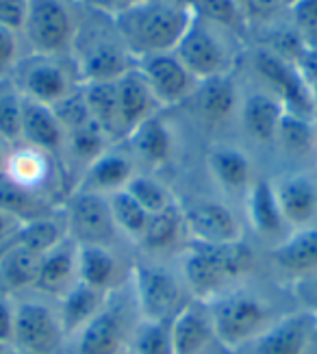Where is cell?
Listing matches in <instances>:
<instances>
[{"label": "cell", "mask_w": 317, "mask_h": 354, "mask_svg": "<svg viewBox=\"0 0 317 354\" xmlns=\"http://www.w3.org/2000/svg\"><path fill=\"white\" fill-rule=\"evenodd\" d=\"M198 104V113L209 124L226 122L237 109V87L231 74H220L204 79L195 87L193 96Z\"/></svg>", "instance_id": "cell-30"}, {"label": "cell", "mask_w": 317, "mask_h": 354, "mask_svg": "<svg viewBox=\"0 0 317 354\" xmlns=\"http://www.w3.org/2000/svg\"><path fill=\"white\" fill-rule=\"evenodd\" d=\"M22 94L11 76L0 79V140L9 146L20 144L22 127Z\"/></svg>", "instance_id": "cell-38"}, {"label": "cell", "mask_w": 317, "mask_h": 354, "mask_svg": "<svg viewBox=\"0 0 317 354\" xmlns=\"http://www.w3.org/2000/svg\"><path fill=\"white\" fill-rule=\"evenodd\" d=\"M307 79H309V83H311V89H313V100H315V113H317V74L313 76V79H311V76H307Z\"/></svg>", "instance_id": "cell-53"}, {"label": "cell", "mask_w": 317, "mask_h": 354, "mask_svg": "<svg viewBox=\"0 0 317 354\" xmlns=\"http://www.w3.org/2000/svg\"><path fill=\"white\" fill-rule=\"evenodd\" d=\"M64 213L68 220V235L79 245H109L115 248L117 239L122 237L113 222L109 198L72 189L64 200Z\"/></svg>", "instance_id": "cell-10"}, {"label": "cell", "mask_w": 317, "mask_h": 354, "mask_svg": "<svg viewBox=\"0 0 317 354\" xmlns=\"http://www.w3.org/2000/svg\"><path fill=\"white\" fill-rule=\"evenodd\" d=\"M13 326H16V298L0 291V344L13 346Z\"/></svg>", "instance_id": "cell-46"}, {"label": "cell", "mask_w": 317, "mask_h": 354, "mask_svg": "<svg viewBox=\"0 0 317 354\" xmlns=\"http://www.w3.org/2000/svg\"><path fill=\"white\" fill-rule=\"evenodd\" d=\"M215 24L204 22L193 13L185 35L176 44L174 55L183 61V66L200 81L211 76L231 74V53L218 33Z\"/></svg>", "instance_id": "cell-11"}, {"label": "cell", "mask_w": 317, "mask_h": 354, "mask_svg": "<svg viewBox=\"0 0 317 354\" xmlns=\"http://www.w3.org/2000/svg\"><path fill=\"white\" fill-rule=\"evenodd\" d=\"M142 322L131 281L107 296L102 309L68 339L66 354H126Z\"/></svg>", "instance_id": "cell-4"}, {"label": "cell", "mask_w": 317, "mask_h": 354, "mask_svg": "<svg viewBox=\"0 0 317 354\" xmlns=\"http://www.w3.org/2000/svg\"><path fill=\"white\" fill-rule=\"evenodd\" d=\"M55 115L59 118V122H61L64 131H72V129H79L81 124H85V122L92 120V115H89V109H87V102H85V96H83V89L81 85L72 91L70 96H66L61 102H57L52 106Z\"/></svg>", "instance_id": "cell-44"}, {"label": "cell", "mask_w": 317, "mask_h": 354, "mask_svg": "<svg viewBox=\"0 0 317 354\" xmlns=\"http://www.w3.org/2000/svg\"><path fill=\"white\" fill-rule=\"evenodd\" d=\"M187 243H189V235L183 218V209H180L178 200H174L170 207L150 215L148 226L137 245L144 252V257L165 261V257L170 254L178 257V252Z\"/></svg>", "instance_id": "cell-21"}, {"label": "cell", "mask_w": 317, "mask_h": 354, "mask_svg": "<svg viewBox=\"0 0 317 354\" xmlns=\"http://www.w3.org/2000/svg\"><path fill=\"white\" fill-rule=\"evenodd\" d=\"M74 46H77L74 66H77V79L81 83L115 81L137 66V59L126 50L117 30L113 35L92 33L85 41L74 39L72 48Z\"/></svg>", "instance_id": "cell-12"}, {"label": "cell", "mask_w": 317, "mask_h": 354, "mask_svg": "<svg viewBox=\"0 0 317 354\" xmlns=\"http://www.w3.org/2000/svg\"><path fill=\"white\" fill-rule=\"evenodd\" d=\"M115 96H117V115H119V131L122 140L137 129L144 120L159 113V102L148 87L144 74L135 66L115 79Z\"/></svg>", "instance_id": "cell-23"}, {"label": "cell", "mask_w": 317, "mask_h": 354, "mask_svg": "<svg viewBox=\"0 0 317 354\" xmlns=\"http://www.w3.org/2000/svg\"><path fill=\"white\" fill-rule=\"evenodd\" d=\"M26 13V0H0V24L20 30Z\"/></svg>", "instance_id": "cell-49"}, {"label": "cell", "mask_w": 317, "mask_h": 354, "mask_svg": "<svg viewBox=\"0 0 317 354\" xmlns=\"http://www.w3.org/2000/svg\"><path fill=\"white\" fill-rule=\"evenodd\" d=\"M170 328L176 354H206L209 348L215 344L209 302L189 300L172 317Z\"/></svg>", "instance_id": "cell-26"}, {"label": "cell", "mask_w": 317, "mask_h": 354, "mask_svg": "<svg viewBox=\"0 0 317 354\" xmlns=\"http://www.w3.org/2000/svg\"><path fill=\"white\" fill-rule=\"evenodd\" d=\"M137 68L144 74L148 87L159 102V106H174L185 102L193 96L198 79L183 66L174 50L142 57L137 61Z\"/></svg>", "instance_id": "cell-14"}, {"label": "cell", "mask_w": 317, "mask_h": 354, "mask_svg": "<svg viewBox=\"0 0 317 354\" xmlns=\"http://www.w3.org/2000/svg\"><path fill=\"white\" fill-rule=\"evenodd\" d=\"M83 96L87 102L89 115L96 124L111 137L115 144L122 140L119 131V115H117V96H115V81H98V83H81Z\"/></svg>", "instance_id": "cell-35"}, {"label": "cell", "mask_w": 317, "mask_h": 354, "mask_svg": "<svg viewBox=\"0 0 317 354\" xmlns=\"http://www.w3.org/2000/svg\"><path fill=\"white\" fill-rule=\"evenodd\" d=\"M252 61L256 74L269 85L271 94L282 100L287 111L307 120L317 115L311 83L307 79V72L300 66L269 48H259Z\"/></svg>", "instance_id": "cell-9"}, {"label": "cell", "mask_w": 317, "mask_h": 354, "mask_svg": "<svg viewBox=\"0 0 317 354\" xmlns=\"http://www.w3.org/2000/svg\"><path fill=\"white\" fill-rule=\"evenodd\" d=\"M81 3H85L87 7H92V9H100L102 0H81Z\"/></svg>", "instance_id": "cell-55"}, {"label": "cell", "mask_w": 317, "mask_h": 354, "mask_svg": "<svg viewBox=\"0 0 317 354\" xmlns=\"http://www.w3.org/2000/svg\"><path fill=\"white\" fill-rule=\"evenodd\" d=\"M9 152H11V146L7 142L0 140V174H5L7 170V159H9Z\"/></svg>", "instance_id": "cell-52"}, {"label": "cell", "mask_w": 317, "mask_h": 354, "mask_svg": "<svg viewBox=\"0 0 317 354\" xmlns=\"http://www.w3.org/2000/svg\"><path fill=\"white\" fill-rule=\"evenodd\" d=\"M285 113L287 109L276 94L252 91L241 106V124L252 140L261 144H274Z\"/></svg>", "instance_id": "cell-29"}, {"label": "cell", "mask_w": 317, "mask_h": 354, "mask_svg": "<svg viewBox=\"0 0 317 354\" xmlns=\"http://www.w3.org/2000/svg\"><path fill=\"white\" fill-rule=\"evenodd\" d=\"M276 142L287 150V152H294V155H302V152L311 150L313 146V129H311V120L307 118H300L287 111L282 122H280V129H278V137Z\"/></svg>", "instance_id": "cell-42"}, {"label": "cell", "mask_w": 317, "mask_h": 354, "mask_svg": "<svg viewBox=\"0 0 317 354\" xmlns=\"http://www.w3.org/2000/svg\"><path fill=\"white\" fill-rule=\"evenodd\" d=\"M282 3H285V7H287V9H289V7L296 3V0H282Z\"/></svg>", "instance_id": "cell-58"}, {"label": "cell", "mask_w": 317, "mask_h": 354, "mask_svg": "<svg viewBox=\"0 0 317 354\" xmlns=\"http://www.w3.org/2000/svg\"><path fill=\"white\" fill-rule=\"evenodd\" d=\"M20 41L18 30H13L5 24H0V79L11 76L13 68L20 61Z\"/></svg>", "instance_id": "cell-45"}, {"label": "cell", "mask_w": 317, "mask_h": 354, "mask_svg": "<svg viewBox=\"0 0 317 354\" xmlns=\"http://www.w3.org/2000/svg\"><path fill=\"white\" fill-rule=\"evenodd\" d=\"M178 5H183V7H187V9H191L193 11V7H195V3H198V0H176Z\"/></svg>", "instance_id": "cell-54"}, {"label": "cell", "mask_w": 317, "mask_h": 354, "mask_svg": "<svg viewBox=\"0 0 317 354\" xmlns=\"http://www.w3.org/2000/svg\"><path fill=\"white\" fill-rule=\"evenodd\" d=\"M11 81L24 98L48 106L61 102L81 85L64 61L50 55H28L20 59L11 72Z\"/></svg>", "instance_id": "cell-8"}, {"label": "cell", "mask_w": 317, "mask_h": 354, "mask_svg": "<svg viewBox=\"0 0 317 354\" xmlns=\"http://www.w3.org/2000/svg\"><path fill=\"white\" fill-rule=\"evenodd\" d=\"M135 174H137L135 157L128 150H117L111 146L85 167L79 180L74 183V189L111 196L115 192H122Z\"/></svg>", "instance_id": "cell-18"}, {"label": "cell", "mask_w": 317, "mask_h": 354, "mask_svg": "<svg viewBox=\"0 0 317 354\" xmlns=\"http://www.w3.org/2000/svg\"><path fill=\"white\" fill-rule=\"evenodd\" d=\"M189 241L200 243H235L244 239V224L237 213L211 198H191L180 203Z\"/></svg>", "instance_id": "cell-13"}, {"label": "cell", "mask_w": 317, "mask_h": 354, "mask_svg": "<svg viewBox=\"0 0 317 354\" xmlns=\"http://www.w3.org/2000/svg\"><path fill=\"white\" fill-rule=\"evenodd\" d=\"M5 174L11 180L22 185V187L44 194L50 200H55V203H59L57 159L46 155V152H41L33 146H26V144H16L9 152ZM59 205H64V203H59Z\"/></svg>", "instance_id": "cell-17"}, {"label": "cell", "mask_w": 317, "mask_h": 354, "mask_svg": "<svg viewBox=\"0 0 317 354\" xmlns=\"http://www.w3.org/2000/svg\"><path fill=\"white\" fill-rule=\"evenodd\" d=\"M113 142L111 137L104 133L94 120L85 122L79 129H72L66 133V148L64 152L81 163V172L92 163L94 159H98L107 148H111Z\"/></svg>", "instance_id": "cell-36"}, {"label": "cell", "mask_w": 317, "mask_h": 354, "mask_svg": "<svg viewBox=\"0 0 317 354\" xmlns=\"http://www.w3.org/2000/svg\"><path fill=\"white\" fill-rule=\"evenodd\" d=\"M128 152L137 163L150 167H163L170 163L174 155V137L172 131L165 124V120L157 113L153 118L144 120L128 137Z\"/></svg>", "instance_id": "cell-28"}, {"label": "cell", "mask_w": 317, "mask_h": 354, "mask_svg": "<svg viewBox=\"0 0 317 354\" xmlns=\"http://www.w3.org/2000/svg\"><path fill=\"white\" fill-rule=\"evenodd\" d=\"M107 296L109 294H102V291L79 281L64 298L55 300L57 313H59V319H61V326L68 339L77 335L87 322L102 309Z\"/></svg>", "instance_id": "cell-31"}, {"label": "cell", "mask_w": 317, "mask_h": 354, "mask_svg": "<svg viewBox=\"0 0 317 354\" xmlns=\"http://www.w3.org/2000/svg\"><path fill=\"white\" fill-rule=\"evenodd\" d=\"M20 33L31 55L61 57L72 48L77 37V22L70 13L68 0H26Z\"/></svg>", "instance_id": "cell-7"}, {"label": "cell", "mask_w": 317, "mask_h": 354, "mask_svg": "<svg viewBox=\"0 0 317 354\" xmlns=\"http://www.w3.org/2000/svg\"><path fill=\"white\" fill-rule=\"evenodd\" d=\"M241 7H244L248 20H259V22L276 18L280 9H287L282 0H241Z\"/></svg>", "instance_id": "cell-48"}, {"label": "cell", "mask_w": 317, "mask_h": 354, "mask_svg": "<svg viewBox=\"0 0 317 354\" xmlns=\"http://www.w3.org/2000/svg\"><path fill=\"white\" fill-rule=\"evenodd\" d=\"M68 237H70L68 235V220H66L64 207H59L57 211H52L48 215H41V218H37V220L24 222L20 226L16 243L41 257Z\"/></svg>", "instance_id": "cell-34"}, {"label": "cell", "mask_w": 317, "mask_h": 354, "mask_svg": "<svg viewBox=\"0 0 317 354\" xmlns=\"http://www.w3.org/2000/svg\"><path fill=\"white\" fill-rule=\"evenodd\" d=\"M140 3H144V0H102V5H100L98 11H104V13L113 15V13H117V11H124V9H128V7L140 5Z\"/></svg>", "instance_id": "cell-51"}, {"label": "cell", "mask_w": 317, "mask_h": 354, "mask_svg": "<svg viewBox=\"0 0 317 354\" xmlns=\"http://www.w3.org/2000/svg\"><path fill=\"white\" fill-rule=\"evenodd\" d=\"M126 354H131V352H126Z\"/></svg>", "instance_id": "cell-60"}, {"label": "cell", "mask_w": 317, "mask_h": 354, "mask_svg": "<svg viewBox=\"0 0 317 354\" xmlns=\"http://www.w3.org/2000/svg\"><path fill=\"white\" fill-rule=\"evenodd\" d=\"M215 344L226 352L248 348L282 315L259 291L237 285L209 302Z\"/></svg>", "instance_id": "cell-3"}, {"label": "cell", "mask_w": 317, "mask_h": 354, "mask_svg": "<svg viewBox=\"0 0 317 354\" xmlns=\"http://www.w3.org/2000/svg\"><path fill=\"white\" fill-rule=\"evenodd\" d=\"M244 203H246L248 226L252 228V233L259 239L269 241V248L280 243L287 235L291 233L285 218H282V213H280L274 187H271V178L256 176L252 187L244 196Z\"/></svg>", "instance_id": "cell-20"}, {"label": "cell", "mask_w": 317, "mask_h": 354, "mask_svg": "<svg viewBox=\"0 0 317 354\" xmlns=\"http://www.w3.org/2000/svg\"><path fill=\"white\" fill-rule=\"evenodd\" d=\"M59 207L64 205L55 203V200L44 194L22 187V185L11 180L7 174H0V211L20 220L22 224L37 220L41 215H48Z\"/></svg>", "instance_id": "cell-32"}, {"label": "cell", "mask_w": 317, "mask_h": 354, "mask_svg": "<svg viewBox=\"0 0 317 354\" xmlns=\"http://www.w3.org/2000/svg\"><path fill=\"white\" fill-rule=\"evenodd\" d=\"M39 261V254L13 241L7 250L0 252V291H7L13 296L31 291L37 279Z\"/></svg>", "instance_id": "cell-33"}, {"label": "cell", "mask_w": 317, "mask_h": 354, "mask_svg": "<svg viewBox=\"0 0 317 354\" xmlns=\"http://www.w3.org/2000/svg\"><path fill=\"white\" fill-rule=\"evenodd\" d=\"M24 98V96H22ZM20 144L33 146L46 155L59 159L66 148V131L55 115L52 106L35 100H22V127Z\"/></svg>", "instance_id": "cell-27"}, {"label": "cell", "mask_w": 317, "mask_h": 354, "mask_svg": "<svg viewBox=\"0 0 317 354\" xmlns=\"http://www.w3.org/2000/svg\"><path fill=\"white\" fill-rule=\"evenodd\" d=\"M0 354H26V352H22V350H18V348H13V346H9L5 352H0Z\"/></svg>", "instance_id": "cell-56"}, {"label": "cell", "mask_w": 317, "mask_h": 354, "mask_svg": "<svg viewBox=\"0 0 317 354\" xmlns=\"http://www.w3.org/2000/svg\"><path fill=\"white\" fill-rule=\"evenodd\" d=\"M170 322L142 319L137 328H135L128 352L131 354H176Z\"/></svg>", "instance_id": "cell-39"}, {"label": "cell", "mask_w": 317, "mask_h": 354, "mask_svg": "<svg viewBox=\"0 0 317 354\" xmlns=\"http://www.w3.org/2000/svg\"><path fill=\"white\" fill-rule=\"evenodd\" d=\"M206 167L218 187L231 198H244L256 180L250 155L231 144H218L209 148Z\"/></svg>", "instance_id": "cell-25"}, {"label": "cell", "mask_w": 317, "mask_h": 354, "mask_svg": "<svg viewBox=\"0 0 317 354\" xmlns=\"http://www.w3.org/2000/svg\"><path fill=\"white\" fill-rule=\"evenodd\" d=\"M109 18L126 50L140 61L142 57L172 53L185 35L193 11L176 0H144Z\"/></svg>", "instance_id": "cell-2"}, {"label": "cell", "mask_w": 317, "mask_h": 354, "mask_svg": "<svg viewBox=\"0 0 317 354\" xmlns=\"http://www.w3.org/2000/svg\"><path fill=\"white\" fill-rule=\"evenodd\" d=\"M131 289L142 319L170 322L193 300L176 268L163 259H137L131 268Z\"/></svg>", "instance_id": "cell-5"}, {"label": "cell", "mask_w": 317, "mask_h": 354, "mask_svg": "<svg viewBox=\"0 0 317 354\" xmlns=\"http://www.w3.org/2000/svg\"><path fill=\"white\" fill-rule=\"evenodd\" d=\"M193 13L204 22L233 30V33L244 30L248 22L246 11L241 7V0H198L193 7Z\"/></svg>", "instance_id": "cell-40"}, {"label": "cell", "mask_w": 317, "mask_h": 354, "mask_svg": "<svg viewBox=\"0 0 317 354\" xmlns=\"http://www.w3.org/2000/svg\"><path fill=\"white\" fill-rule=\"evenodd\" d=\"M13 348L26 354H66L68 337L59 319L55 300L41 294L16 298Z\"/></svg>", "instance_id": "cell-6"}, {"label": "cell", "mask_w": 317, "mask_h": 354, "mask_svg": "<svg viewBox=\"0 0 317 354\" xmlns=\"http://www.w3.org/2000/svg\"><path fill=\"white\" fill-rule=\"evenodd\" d=\"M254 268L246 239L235 243L189 241L176 257V270L193 300L211 302L229 289L244 285Z\"/></svg>", "instance_id": "cell-1"}, {"label": "cell", "mask_w": 317, "mask_h": 354, "mask_svg": "<svg viewBox=\"0 0 317 354\" xmlns=\"http://www.w3.org/2000/svg\"><path fill=\"white\" fill-rule=\"evenodd\" d=\"M137 203L153 215V213H159V211H163L165 207H170L172 203H174V194L165 187V185L159 180V178H155L153 174H142V172H137L135 174L131 180H128V185L124 187Z\"/></svg>", "instance_id": "cell-41"}, {"label": "cell", "mask_w": 317, "mask_h": 354, "mask_svg": "<svg viewBox=\"0 0 317 354\" xmlns=\"http://www.w3.org/2000/svg\"><path fill=\"white\" fill-rule=\"evenodd\" d=\"M20 226H22L20 220L11 218V215L0 211V252L7 250L9 245L16 241V237L20 233Z\"/></svg>", "instance_id": "cell-50"}, {"label": "cell", "mask_w": 317, "mask_h": 354, "mask_svg": "<svg viewBox=\"0 0 317 354\" xmlns=\"http://www.w3.org/2000/svg\"><path fill=\"white\" fill-rule=\"evenodd\" d=\"M107 198H109L111 215H113V222L119 230V235L133 243H140L144 230L148 226L150 213L126 189L115 192Z\"/></svg>", "instance_id": "cell-37"}, {"label": "cell", "mask_w": 317, "mask_h": 354, "mask_svg": "<svg viewBox=\"0 0 317 354\" xmlns=\"http://www.w3.org/2000/svg\"><path fill=\"white\" fill-rule=\"evenodd\" d=\"M291 291L300 309H307L313 313L317 311V272L291 283Z\"/></svg>", "instance_id": "cell-47"}, {"label": "cell", "mask_w": 317, "mask_h": 354, "mask_svg": "<svg viewBox=\"0 0 317 354\" xmlns=\"http://www.w3.org/2000/svg\"><path fill=\"white\" fill-rule=\"evenodd\" d=\"M131 268H124L122 257L109 245H79V281L102 294L124 287L131 281Z\"/></svg>", "instance_id": "cell-24"}, {"label": "cell", "mask_w": 317, "mask_h": 354, "mask_svg": "<svg viewBox=\"0 0 317 354\" xmlns=\"http://www.w3.org/2000/svg\"><path fill=\"white\" fill-rule=\"evenodd\" d=\"M79 283V243L72 237L64 239L46 254H41L37 279L31 291L50 300L64 298Z\"/></svg>", "instance_id": "cell-19"}, {"label": "cell", "mask_w": 317, "mask_h": 354, "mask_svg": "<svg viewBox=\"0 0 317 354\" xmlns=\"http://www.w3.org/2000/svg\"><path fill=\"white\" fill-rule=\"evenodd\" d=\"M294 30L307 44V48L317 55V0H296L289 7Z\"/></svg>", "instance_id": "cell-43"}, {"label": "cell", "mask_w": 317, "mask_h": 354, "mask_svg": "<svg viewBox=\"0 0 317 354\" xmlns=\"http://www.w3.org/2000/svg\"><path fill=\"white\" fill-rule=\"evenodd\" d=\"M313 346H317V311H315V342H313Z\"/></svg>", "instance_id": "cell-57"}, {"label": "cell", "mask_w": 317, "mask_h": 354, "mask_svg": "<svg viewBox=\"0 0 317 354\" xmlns=\"http://www.w3.org/2000/svg\"><path fill=\"white\" fill-rule=\"evenodd\" d=\"M269 263L289 285L317 272V226L291 230L280 243L271 245Z\"/></svg>", "instance_id": "cell-22"}, {"label": "cell", "mask_w": 317, "mask_h": 354, "mask_svg": "<svg viewBox=\"0 0 317 354\" xmlns=\"http://www.w3.org/2000/svg\"><path fill=\"white\" fill-rule=\"evenodd\" d=\"M280 213L289 230L317 226V178L309 172H285L271 178Z\"/></svg>", "instance_id": "cell-16"}, {"label": "cell", "mask_w": 317, "mask_h": 354, "mask_svg": "<svg viewBox=\"0 0 317 354\" xmlns=\"http://www.w3.org/2000/svg\"><path fill=\"white\" fill-rule=\"evenodd\" d=\"M315 342V313L287 311L248 346L252 354H309Z\"/></svg>", "instance_id": "cell-15"}, {"label": "cell", "mask_w": 317, "mask_h": 354, "mask_svg": "<svg viewBox=\"0 0 317 354\" xmlns=\"http://www.w3.org/2000/svg\"><path fill=\"white\" fill-rule=\"evenodd\" d=\"M7 348H9V346H3V344H0V352H5Z\"/></svg>", "instance_id": "cell-59"}]
</instances>
